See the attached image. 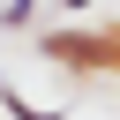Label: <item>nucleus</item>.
I'll use <instances>...</instances> for the list:
<instances>
[{
	"instance_id": "f257e3e1",
	"label": "nucleus",
	"mask_w": 120,
	"mask_h": 120,
	"mask_svg": "<svg viewBox=\"0 0 120 120\" xmlns=\"http://www.w3.org/2000/svg\"><path fill=\"white\" fill-rule=\"evenodd\" d=\"M38 60L68 68V75H120V45L112 30H82V22H52L38 30Z\"/></svg>"
},
{
	"instance_id": "f03ea898",
	"label": "nucleus",
	"mask_w": 120,
	"mask_h": 120,
	"mask_svg": "<svg viewBox=\"0 0 120 120\" xmlns=\"http://www.w3.org/2000/svg\"><path fill=\"white\" fill-rule=\"evenodd\" d=\"M38 22V0H0V30H30Z\"/></svg>"
},
{
	"instance_id": "7ed1b4c3",
	"label": "nucleus",
	"mask_w": 120,
	"mask_h": 120,
	"mask_svg": "<svg viewBox=\"0 0 120 120\" xmlns=\"http://www.w3.org/2000/svg\"><path fill=\"white\" fill-rule=\"evenodd\" d=\"M52 8H60V15H68V22H82V15H90V8H98V0H52Z\"/></svg>"
}]
</instances>
